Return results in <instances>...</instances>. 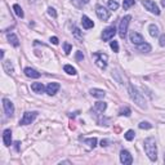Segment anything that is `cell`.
I'll list each match as a JSON object with an SVG mask.
<instances>
[{
  "mask_svg": "<svg viewBox=\"0 0 165 165\" xmlns=\"http://www.w3.org/2000/svg\"><path fill=\"white\" fill-rule=\"evenodd\" d=\"M130 20H132L130 16H125V17H123L121 21H120V25H119V35H120V38H121V39H125L126 31H128V26H129V23H130Z\"/></svg>",
  "mask_w": 165,
  "mask_h": 165,
  "instance_id": "cell-3",
  "label": "cell"
},
{
  "mask_svg": "<svg viewBox=\"0 0 165 165\" xmlns=\"http://www.w3.org/2000/svg\"><path fill=\"white\" fill-rule=\"evenodd\" d=\"M74 35H75L76 38H78V39H82V35L80 34V30L78 29V27H74Z\"/></svg>",
  "mask_w": 165,
  "mask_h": 165,
  "instance_id": "cell-34",
  "label": "cell"
},
{
  "mask_svg": "<svg viewBox=\"0 0 165 165\" xmlns=\"http://www.w3.org/2000/svg\"><path fill=\"white\" fill-rule=\"evenodd\" d=\"M138 126L141 129H151V128H152V124H150V123H147V121H141Z\"/></svg>",
  "mask_w": 165,
  "mask_h": 165,
  "instance_id": "cell-30",
  "label": "cell"
},
{
  "mask_svg": "<svg viewBox=\"0 0 165 165\" xmlns=\"http://www.w3.org/2000/svg\"><path fill=\"white\" fill-rule=\"evenodd\" d=\"M59 164H71V161H68V160H65V161H61Z\"/></svg>",
  "mask_w": 165,
  "mask_h": 165,
  "instance_id": "cell-41",
  "label": "cell"
},
{
  "mask_svg": "<svg viewBox=\"0 0 165 165\" xmlns=\"http://www.w3.org/2000/svg\"><path fill=\"white\" fill-rule=\"evenodd\" d=\"M63 49H65V53L66 54H70L71 49H72V45L70 43H63Z\"/></svg>",
  "mask_w": 165,
  "mask_h": 165,
  "instance_id": "cell-31",
  "label": "cell"
},
{
  "mask_svg": "<svg viewBox=\"0 0 165 165\" xmlns=\"http://www.w3.org/2000/svg\"><path fill=\"white\" fill-rule=\"evenodd\" d=\"M101 146H102V147H107V146H108V141H107V139H102V141H101Z\"/></svg>",
  "mask_w": 165,
  "mask_h": 165,
  "instance_id": "cell-38",
  "label": "cell"
},
{
  "mask_svg": "<svg viewBox=\"0 0 165 165\" xmlns=\"http://www.w3.org/2000/svg\"><path fill=\"white\" fill-rule=\"evenodd\" d=\"M20 142H14V148H16V151H17V152H18V151H20Z\"/></svg>",
  "mask_w": 165,
  "mask_h": 165,
  "instance_id": "cell-39",
  "label": "cell"
},
{
  "mask_svg": "<svg viewBox=\"0 0 165 165\" xmlns=\"http://www.w3.org/2000/svg\"><path fill=\"white\" fill-rule=\"evenodd\" d=\"M75 58H76V61H82V59H84V54H82V52H80V50L76 52Z\"/></svg>",
  "mask_w": 165,
  "mask_h": 165,
  "instance_id": "cell-35",
  "label": "cell"
},
{
  "mask_svg": "<svg viewBox=\"0 0 165 165\" xmlns=\"http://www.w3.org/2000/svg\"><path fill=\"white\" fill-rule=\"evenodd\" d=\"M3 67H4V70L7 71V74H9V75H12V74L14 72V68H13V65L10 61H4V59H3Z\"/></svg>",
  "mask_w": 165,
  "mask_h": 165,
  "instance_id": "cell-19",
  "label": "cell"
},
{
  "mask_svg": "<svg viewBox=\"0 0 165 165\" xmlns=\"http://www.w3.org/2000/svg\"><path fill=\"white\" fill-rule=\"evenodd\" d=\"M120 161L124 165H130L133 163V156L130 155V152L126 150H121L120 151Z\"/></svg>",
  "mask_w": 165,
  "mask_h": 165,
  "instance_id": "cell-10",
  "label": "cell"
},
{
  "mask_svg": "<svg viewBox=\"0 0 165 165\" xmlns=\"http://www.w3.org/2000/svg\"><path fill=\"white\" fill-rule=\"evenodd\" d=\"M143 148H145L146 155L148 156V159L151 161L158 160V146H156V141L153 137H148V138L145 139Z\"/></svg>",
  "mask_w": 165,
  "mask_h": 165,
  "instance_id": "cell-1",
  "label": "cell"
},
{
  "mask_svg": "<svg viewBox=\"0 0 165 165\" xmlns=\"http://www.w3.org/2000/svg\"><path fill=\"white\" fill-rule=\"evenodd\" d=\"M107 5H108L110 10H116L119 8V3L116 0H107Z\"/></svg>",
  "mask_w": 165,
  "mask_h": 165,
  "instance_id": "cell-24",
  "label": "cell"
},
{
  "mask_svg": "<svg viewBox=\"0 0 165 165\" xmlns=\"http://www.w3.org/2000/svg\"><path fill=\"white\" fill-rule=\"evenodd\" d=\"M164 163H165V155H164Z\"/></svg>",
  "mask_w": 165,
  "mask_h": 165,
  "instance_id": "cell-44",
  "label": "cell"
},
{
  "mask_svg": "<svg viewBox=\"0 0 165 165\" xmlns=\"http://www.w3.org/2000/svg\"><path fill=\"white\" fill-rule=\"evenodd\" d=\"M134 3H136V0H124L123 1V8L124 9H129L132 5H134Z\"/></svg>",
  "mask_w": 165,
  "mask_h": 165,
  "instance_id": "cell-29",
  "label": "cell"
},
{
  "mask_svg": "<svg viewBox=\"0 0 165 165\" xmlns=\"http://www.w3.org/2000/svg\"><path fill=\"white\" fill-rule=\"evenodd\" d=\"M31 89L34 90L35 93L40 94V93H43L44 90H45V87H44L41 82H32V84H31Z\"/></svg>",
  "mask_w": 165,
  "mask_h": 165,
  "instance_id": "cell-18",
  "label": "cell"
},
{
  "mask_svg": "<svg viewBox=\"0 0 165 165\" xmlns=\"http://www.w3.org/2000/svg\"><path fill=\"white\" fill-rule=\"evenodd\" d=\"M107 108V103H104V102H97L94 104V110L95 111H98V112H104V110Z\"/></svg>",
  "mask_w": 165,
  "mask_h": 165,
  "instance_id": "cell-22",
  "label": "cell"
},
{
  "mask_svg": "<svg viewBox=\"0 0 165 165\" xmlns=\"http://www.w3.org/2000/svg\"><path fill=\"white\" fill-rule=\"evenodd\" d=\"M115 35H116V29H115L114 26L107 27V29H104L103 32H102V40L103 41H108V40L114 39Z\"/></svg>",
  "mask_w": 165,
  "mask_h": 165,
  "instance_id": "cell-9",
  "label": "cell"
},
{
  "mask_svg": "<svg viewBox=\"0 0 165 165\" xmlns=\"http://www.w3.org/2000/svg\"><path fill=\"white\" fill-rule=\"evenodd\" d=\"M3 107H4V112L8 117H12L14 115V104L12 103V101L8 98H3Z\"/></svg>",
  "mask_w": 165,
  "mask_h": 165,
  "instance_id": "cell-7",
  "label": "cell"
},
{
  "mask_svg": "<svg viewBox=\"0 0 165 165\" xmlns=\"http://www.w3.org/2000/svg\"><path fill=\"white\" fill-rule=\"evenodd\" d=\"M0 58L4 59V50H0Z\"/></svg>",
  "mask_w": 165,
  "mask_h": 165,
  "instance_id": "cell-40",
  "label": "cell"
},
{
  "mask_svg": "<svg viewBox=\"0 0 165 165\" xmlns=\"http://www.w3.org/2000/svg\"><path fill=\"white\" fill-rule=\"evenodd\" d=\"M142 5H143L148 12L153 13V14H156V16L160 14V9H159L158 4H156L155 1H152V0H142Z\"/></svg>",
  "mask_w": 165,
  "mask_h": 165,
  "instance_id": "cell-6",
  "label": "cell"
},
{
  "mask_svg": "<svg viewBox=\"0 0 165 165\" xmlns=\"http://www.w3.org/2000/svg\"><path fill=\"white\" fill-rule=\"evenodd\" d=\"M129 40H130V43L134 44V45H139V44L145 43L143 36H142L141 34H138V32H136V31L130 32V35H129Z\"/></svg>",
  "mask_w": 165,
  "mask_h": 165,
  "instance_id": "cell-11",
  "label": "cell"
},
{
  "mask_svg": "<svg viewBox=\"0 0 165 165\" xmlns=\"http://www.w3.org/2000/svg\"><path fill=\"white\" fill-rule=\"evenodd\" d=\"M137 49H138L139 52H142V53H150L151 45L148 43H142V44H139V45H137Z\"/></svg>",
  "mask_w": 165,
  "mask_h": 165,
  "instance_id": "cell-20",
  "label": "cell"
},
{
  "mask_svg": "<svg viewBox=\"0 0 165 165\" xmlns=\"http://www.w3.org/2000/svg\"><path fill=\"white\" fill-rule=\"evenodd\" d=\"M50 41H52V44H54V45H57V44L59 43V41H58V38H57V36H52V38H50Z\"/></svg>",
  "mask_w": 165,
  "mask_h": 165,
  "instance_id": "cell-36",
  "label": "cell"
},
{
  "mask_svg": "<svg viewBox=\"0 0 165 165\" xmlns=\"http://www.w3.org/2000/svg\"><path fill=\"white\" fill-rule=\"evenodd\" d=\"M134 136H136V133H134V130H132V129H130V130H128L125 134H124V137H125L126 141H133Z\"/></svg>",
  "mask_w": 165,
  "mask_h": 165,
  "instance_id": "cell-28",
  "label": "cell"
},
{
  "mask_svg": "<svg viewBox=\"0 0 165 165\" xmlns=\"http://www.w3.org/2000/svg\"><path fill=\"white\" fill-rule=\"evenodd\" d=\"M45 90H46V93H48L49 95H54L59 90V84L58 82H49V84L46 85Z\"/></svg>",
  "mask_w": 165,
  "mask_h": 165,
  "instance_id": "cell-13",
  "label": "cell"
},
{
  "mask_svg": "<svg viewBox=\"0 0 165 165\" xmlns=\"http://www.w3.org/2000/svg\"><path fill=\"white\" fill-rule=\"evenodd\" d=\"M7 39H8V41H9L10 44H12L13 46H20V40H18V38H17V35L16 34H8L7 35Z\"/></svg>",
  "mask_w": 165,
  "mask_h": 165,
  "instance_id": "cell-17",
  "label": "cell"
},
{
  "mask_svg": "<svg viewBox=\"0 0 165 165\" xmlns=\"http://www.w3.org/2000/svg\"><path fill=\"white\" fill-rule=\"evenodd\" d=\"M82 3H84V4H88V3H89V0H82Z\"/></svg>",
  "mask_w": 165,
  "mask_h": 165,
  "instance_id": "cell-43",
  "label": "cell"
},
{
  "mask_svg": "<svg viewBox=\"0 0 165 165\" xmlns=\"http://www.w3.org/2000/svg\"><path fill=\"white\" fill-rule=\"evenodd\" d=\"M130 114H132V111H130V108H129V107H124V108H121L119 111L120 116H130Z\"/></svg>",
  "mask_w": 165,
  "mask_h": 165,
  "instance_id": "cell-27",
  "label": "cell"
},
{
  "mask_svg": "<svg viewBox=\"0 0 165 165\" xmlns=\"http://www.w3.org/2000/svg\"><path fill=\"white\" fill-rule=\"evenodd\" d=\"M160 45L161 46H165V35L164 34L160 36Z\"/></svg>",
  "mask_w": 165,
  "mask_h": 165,
  "instance_id": "cell-37",
  "label": "cell"
},
{
  "mask_svg": "<svg viewBox=\"0 0 165 165\" xmlns=\"http://www.w3.org/2000/svg\"><path fill=\"white\" fill-rule=\"evenodd\" d=\"M90 95L94 98H98V100H101V98H104V95H106V92L102 89H98V88H93V89L89 90Z\"/></svg>",
  "mask_w": 165,
  "mask_h": 165,
  "instance_id": "cell-14",
  "label": "cell"
},
{
  "mask_svg": "<svg viewBox=\"0 0 165 165\" xmlns=\"http://www.w3.org/2000/svg\"><path fill=\"white\" fill-rule=\"evenodd\" d=\"M84 142L87 143L88 146H89L90 148H94L95 146H97V138L95 137H93V138H87V139H84Z\"/></svg>",
  "mask_w": 165,
  "mask_h": 165,
  "instance_id": "cell-25",
  "label": "cell"
},
{
  "mask_svg": "<svg viewBox=\"0 0 165 165\" xmlns=\"http://www.w3.org/2000/svg\"><path fill=\"white\" fill-rule=\"evenodd\" d=\"M3 143L5 147H9L12 145V130L10 129H5L3 132Z\"/></svg>",
  "mask_w": 165,
  "mask_h": 165,
  "instance_id": "cell-12",
  "label": "cell"
},
{
  "mask_svg": "<svg viewBox=\"0 0 165 165\" xmlns=\"http://www.w3.org/2000/svg\"><path fill=\"white\" fill-rule=\"evenodd\" d=\"M13 10H14V13H16V14H17L20 18H23V17H25L23 10H22V8H21L18 4H14V5H13Z\"/></svg>",
  "mask_w": 165,
  "mask_h": 165,
  "instance_id": "cell-23",
  "label": "cell"
},
{
  "mask_svg": "<svg viewBox=\"0 0 165 165\" xmlns=\"http://www.w3.org/2000/svg\"><path fill=\"white\" fill-rule=\"evenodd\" d=\"M161 5H163V7L165 8V0H161Z\"/></svg>",
  "mask_w": 165,
  "mask_h": 165,
  "instance_id": "cell-42",
  "label": "cell"
},
{
  "mask_svg": "<svg viewBox=\"0 0 165 165\" xmlns=\"http://www.w3.org/2000/svg\"><path fill=\"white\" fill-rule=\"evenodd\" d=\"M110 46H111V49L115 52V53H117L119 52V44H117V41H111V44H110Z\"/></svg>",
  "mask_w": 165,
  "mask_h": 165,
  "instance_id": "cell-32",
  "label": "cell"
},
{
  "mask_svg": "<svg viewBox=\"0 0 165 165\" xmlns=\"http://www.w3.org/2000/svg\"><path fill=\"white\" fill-rule=\"evenodd\" d=\"M36 116H38L36 111H32V112L27 111V112H25L23 116H22L21 120H20V125H29V124H31L35 119H36Z\"/></svg>",
  "mask_w": 165,
  "mask_h": 165,
  "instance_id": "cell-5",
  "label": "cell"
},
{
  "mask_svg": "<svg viewBox=\"0 0 165 165\" xmlns=\"http://www.w3.org/2000/svg\"><path fill=\"white\" fill-rule=\"evenodd\" d=\"M23 72H25V75H26L27 78H31V79L40 78V72H38L36 70H34V68H31V67H26Z\"/></svg>",
  "mask_w": 165,
  "mask_h": 165,
  "instance_id": "cell-15",
  "label": "cell"
},
{
  "mask_svg": "<svg viewBox=\"0 0 165 165\" xmlns=\"http://www.w3.org/2000/svg\"><path fill=\"white\" fill-rule=\"evenodd\" d=\"M48 14L50 16V17H53V18H57V12H56V9H54V8H52V7L48 8Z\"/></svg>",
  "mask_w": 165,
  "mask_h": 165,
  "instance_id": "cell-33",
  "label": "cell"
},
{
  "mask_svg": "<svg viewBox=\"0 0 165 165\" xmlns=\"http://www.w3.org/2000/svg\"><path fill=\"white\" fill-rule=\"evenodd\" d=\"M95 13H97L98 18H100L101 21H108L110 12L104 7H102V5H97V8H95Z\"/></svg>",
  "mask_w": 165,
  "mask_h": 165,
  "instance_id": "cell-8",
  "label": "cell"
},
{
  "mask_svg": "<svg viewBox=\"0 0 165 165\" xmlns=\"http://www.w3.org/2000/svg\"><path fill=\"white\" fill-rule=\"evenodd\" d=\"M63 70H65V72H67L68 75H76V70L71 65H65L63 66Z\"/></svg>",
  "mask_w": 165,
  "mask_h": 165,
  "instance_id": "cell-26",
  "label": "cell"
},
{
  "mask_svg": "<svg viewBox=\"0 0 165 165\" xmlns=\"http://www.w3.org/2000/svg\"><path fill=\"white\" fill-rule=\"evenodd\" d=\"M93 57L95 59V65L100 68H106L107 67V61H108V56L104 53H93Z\"/></svg>",
  "mask_w": 165,
  "mask_h": 165,
  "instance_id": "cell-4",
  "label": "cell"
},
{
  "mask_svg": "<svg viewBox=\"0 0 165 165\" xmlns=\"http://www.w3.org/2000/svg\"><path fill=\"white\" fill-rule=\"evenodd\" d=\"M81 23L85 30H89V29H92V27H94V22L90 20L89 17H87V16H82L81 17Z\"/></svg>",
  "mask_w": 165,
  "mask_h": 165,
  "instance_id": "cell-16",
  "label": "cell"
},
{
  "mask_svg": "<svg viewBox=\"0 0 165 165\" xmlns=\"http://www.w3.org/2000/svg\"><path fill=\"white\" fill-rule=\"evenodd\" d=\"M148 32H150V35L152 38H156L159 35V27L156 26L155 23H151L150 26H148Z\"/></svg>",
  "mask_w": 165,
  "mask_h": 165,
  "instance_id": "cell-21",
  "label": "cell"
},
{
  "mask_svg": "<svg viewBox=\"0 0 165 165\" xmlns=\"http://www.w3.org/2000/svg\"><path fill=\"white\" fill-rule=\"evenodd\" d=\"M129 95H130V98L134 101V103H136L138 107H141V108H143V110L147 107V104H146V100H145V95L142 94V93L139 92L137 88H134L133 85L129 87Z\"/></svg>",
  "mask_w": 165,
  "mask_h": 165,
  "instance_id": "cell-2",
  "label": "cell"
}]
</instances>
